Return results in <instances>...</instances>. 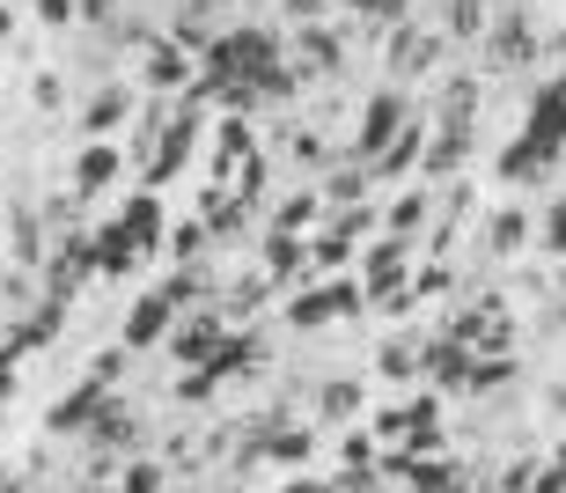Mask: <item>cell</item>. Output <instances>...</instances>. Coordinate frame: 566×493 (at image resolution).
<instances>
[{"label": "cell", "instance_id": "1", "mask_svg": "<svg viewBox=\"0 0 566 493\" xmlns=\"http://www.w3.org/2000/svg\"><path fill=\"white\" fill-rule=\"evenodd\" d=\"M405 126H412V118H405V96H398V88H382L376 104H368V118H360L354 162H368V170H376V162H382V148H390V140H398Z\"/></svg>", "mask_w": 566, "mask_h": 493}, {"label": "cell", "instance_id": "2", "mask_svg": "<svg viewBox=\"0 0 566 493\" xmlns=\"http://www.w3.org/2000/svg\"><path fill=\"white\" fill-rule=\"evenodd\" d=\"M360 302H368V287H360V280H338V287H302V295H294V310H287V317L302 324V332H310V324L354 317Z\"/></svg>", "mask_w": 566, "mask_h": 493}, {"label": "cell", "instance_id": "3", "mask_svg": "<svg viewBox=\"0 0 566 493\" xmlns=\"http://www.w3.org/2000/svg\"><path fill=\"white\" fill-rule=\"evenodd\" d=\"M221 339H229V317H221V310H207V317H191V324H177V332H169V354H177L185 368H207L213 354H221Z\"/></svg>", "mask_w": 566, "mask_h": 493}, {"label": "cell", "instance_id": "4", "mask_svg": "<svg viewBox=\"0 0 566 493\" xmlns=\"http://www.w3.org/2000/svg\"><path fill=\"white\" fill-rule=\"evenodd\" d=\"M420 376H427L434 390H463V384H471V346L441 332L434 346H420Z\"/></svg>", "mask_w": 566, "mask_h": 493}, {"label": "cell", "instance_id": "5", "mask_svg": "<svg viewBox=\"0 0 566 493\" xmlns=\"http://www.w3.org/2000/svg\"><path fill=\"white\" fill-rule=\"evenodd\" d=\"M493 30V60L501 66H523L530 52H537V30H530V8H501V15L485 22Z\"/></svg>", "mask_w": 566, "mask_h": 493}, {"label": "cell", "instance_id": "6", "mask_svg": "<svg viewBox=\"0 0 566 493\" xmlns=\"http://www.w3.org/2000/svg\"><path fill=\"white\" fill-rule=\"evenodd\" d=\"M140 52H147V60H140V82L147 88H185L191 82V60L169 38H140Z\"/></svg>", "mask_w": 566, "mask_h": 493}, {"label": "cell", "instance_id": "7", "mask_svg": "<svg viewBox=\"0 0 566 493\" xmlns=\"http://www.w3.org/2000/svg\"><path fill=\"white\" fill-rule=\"evenodd\" d=\"M405 251H412L405 237H382V243H368V258H360V287H376V295H390V287L405 280Z\"/></svg>", "mask_w": 566, "mask_h": 493}, {"label": "cell", "instance_id": "8", "mask_svg": "<svg viewBox=\"0 0 566 493\" xmlns=\"http://www.w3.org/2000/svg\"><path fill=\"white\" fill-rule=\"evenodd\" d=\"M88 273H96V237H66V243H60V258H52V295L66 302Z\"/></svg>", "mask_w": 566, "mask_h": 493}, {"label": "cell", "instance_id": "9", "mask_svg": "<svg viewBox=\"0 0 566 493\" xmlns=\"http://www.w3.org/2000/svg\"><path fill=\"white\" fill-rule=\"evenodd\" d=\"M441 60V38L427 30H390V74H427Z\"/></svg>", "mask_w": 566, "mask_h": 493}, {"label": "cell", "instance_id": "10", "mask_svg": "<svg viewBox=\"0 0 566 493\" xmlns=\"http://www.w3.org/2000/svg\"><path fill=\"white\" fill-rule=\"evenodd\" d=\"M302 273H310V243L273 229V237H265V280H302Z\"/></svg>", "mask_w": 566, "mask_h": 493}, {"label": "cell", "instance_id": "11", "mask_svg": "<svg viewBox=\"0 0 566 493\" xmlns=\"http://www.w3.org/2000/svg\"><path fill=\"white\" fill-rule=\"evenodd\" d=\"M368 177H376L368 162H338V170L324 177V192H316V199H324L332 214H346V207H360V192H368Z\"/></svg>", "mask_w": 566, "mask_h": 493}, {"label": "cell", "instance_id": "12", "mask_svg": "<svg viewBox=\"0 0 566 493\" xmlns=\"http://www.w3.org/2000/svg\"><path fill=\"white\" fill-rule=\"evenodd\" d=\"M88 434H96V450H133V434H140V420H133V412L126 406H111V398H104V406H96V420H88Z\"/></svg>", "mask_w": 566, "mask_h": 493}, {"label": "cell", "instance_id": "13", "mask_svg": "<svg viewBox=\"0 0 566 493\" xmlns=\"http://www.w3.org/2000/svg\"><path fill=\"white\" fill-rule=\"evenodd\" d=\"M169 310H177V302H169V295H147L140 310H133V317H126V346H155V339H163V332H169Z\"/></svg>", "mask_w": 566, "mask_h": 493}, {"label": "cell", "instance_id": "14", "mask_svg": "<svg viewBox=\"0 0 566 493\" xmlns=\"http://www.w3.org/2000/svg\"><path fill=\"white\" fill-rule=\"evenodd\" d=\"M111 177H118V148H104V140H96V148L82 155V170H74V185H82V192H104Z\"/></svg>", "mask_w": 566, "mask_h": 493}, {"label": "cell", "instance_id": "15", "mask_svg": "<svg viewBox=\"0 0 566 493\" xmlns=\"http://www.w3.org/2000/svg\"><path fill=\"white\" fill-rule=\"evenodd\" d=\"M155 229H163V214H155V199H133V207H126V221H118V237H126L133 251H147V243H155Z\"/></svg>", "mask_w": 566, "mask_h": 493}, {"label": "cell", "instance_id": "16", "mask_svg": "<svg viewBox=\"0 0 566 493\" xmlns=\"http://www.w3.org/2000/svg\"><path fill=\"white\" fill-rule=\"evenodd\" d=\"M376 368L390 376V384H412V376H420V346H412V339H390L376 354Z\"/></svg>", "mask_w": 566, "mask_h": 493}, {"label": "cell", "instance_id": "17", "mask_svg": "<svg viewBox=\"0 0 566 493\" xmlns=\"http://www.w3.org/2000/svg\"><path fill=\"white\" fill-rule=\"evenodd\" d=\"M207 221H177V229H169V258H177V265H199V251H207Z\"/></svg>", "mask_w": 566, "mask_h": 493}, {"label": "cell", "instance_id": "18", "mask_svg": "<svg viewBox=\"0 0 566 493\" xmlns=\"http://www.w3.org/2000/svg\"><path fill=\"white\" fill-rule=\"evenodd\" d=\"M126 111H133V96H126V88H104V96L88 104V133H111V126H126Z\"/></svg>", "mask_w": 566, "mask_h": 493}, {"label": "cell", "instance_id": "19", "mask_svg": "<svg viewBox=\"0 0 566 493\" xmlns=\"http://www.w3.org/2000/svg\"><path fill=\"white\" fill-rule=\"evenodd\" d=\"M485 22H493V8H485V0H449V38H479Z\"/></svg>", "mask_w": 566, "mask_h": 493}, {"label": "cell", "instance_id": "20", "mask_svg": "<svg viewBox=\"0 0 566 493\" xmlns=\"http://www.w3.org/2000/svg\"><path fill=\"white\" fill-rule=\"evenodd\" d=\"M294 44H302V60H310L316 74H332V66H338V44L324 38V30H316V22H310V30H294Z\"/></svg>", "mask_w": 566, "mask_h": 493}, {"label": "cell", "instance_id": "21", "mask_svg": "<svg viewBox=\"0 0 566 493\" xmlns=\"http://www.w3.org/2000/svg\"><path fill=\"white\" fill-rule=\"evenodd\" d=\"M310 258H316V265H324V273H338V265L354 258V237H346V229H324V237L310 243Z\"/></svg>", "mask_w": 566, "mask_h": 493}, {"label": "cell", "instance_id": "22", "mask_svg": "<svg viewBox=\"0 0 566 493\" xmlns=\"http://www.w3.org/2000/svg\"><path fill=\"white\" fill-rule=\"evenodd\" d=\"M420 229H427V192H412L390 207V237H420Z\"/></svg>", "mask_w": 566, "mask_h": 493}, {"label": "cell", "instance_id": "23", "mask_svg": "<svg viewBox=\"0 0 566 493\" xmlns=\"http://www.w3.org/2000/svg\"><path fill=\"white\" fill-rule=\"evenodd\" d=\"M523 237H530V221L523 214H501V221H493V258H515V251H523Z\"/></svg>", "mask_w": 566, "mask_h": 493}, {"label": "cell", "instance_id": "24", "mask_svg": "<svg viewBox=\"0 0 566 493\" xmlns=\"http://www.w3.org/2000/svg\"><path fill=\"white\" fill-rule=\"evenodd\" d=\"M324 420H346V412H360V384H324Z\"/></svg>", "mask_w": 566, "mask_h": 493}, {"label": "cell", "instance_id": "25", "mask_svg": "<svg viewBox=\"0 0 566 493\" xmlns=\"http://www.w3.org/2000/svg\"><path fill=\"white\" fill-rule=\"evenodd\" d=\"M316 207H324V199H316V192L287 199V207H280V229H287V237H302V229H310V221H316Z\"/></svg>", "mask_w": 566, "mask_h": 493}, {"label": "cell", "instance_id": "26", "mask_svg": "<svg viewBox=\"0 0 566 493\" xmlns=\"http://www.w3.org/2000/svg\"><path fill=\"white\" fill-rule=\"evenodd\" d=\"M169 302H199L207 295V273H199V265H185V273H169V287H163Z\"/></svg>", "mask_w": 566, "mask_h": 493}, {"label": "cell", "instance_id": "27", "mask_svg": "<svg viewBox=\"0 0 566 493\" xmlns=\"http://www.w3.org/2000/svg\"><path fill=\"white\" fill-rule=\"evenodd\" d=\"M111 493H163V472H155V464H133V472L118 479Z\"/></svg>", "mask_w": 566, "mask_h": 493}, {"label": "cell", "instance_id": "28", "mask_svg": "<svg viewBox=\"0 0 566 493\" xmlns=\"http://www.w3.org/2000/svg\"><path fill=\"white\" fill-rule=\"evenodd\" d=\"M324 8H332V0H287V15H294V30H310V22H324Z\"/></svg>", "mask_w": 566, "mask_h": 493}, {"label": "cell", "instance_id": "29", "mask_svg": "<svg viewBox=\"0 0 566 493\" xmlns=\"http://www.w3.org/2000/svg\"><path fill=\"white\" fill-rule=\"evenodd\" d=\"M545 251H566V199L552 207V221H545Z\"/></svg>", "mask_w": 566, "mask_h": 493}, {"label": "cell", "instance_id": "30", "mask_svg": "<svg viewBox=\"0 0 566 493\" xmlns=\"http://www.w3.org/2000/svg\"><path fill=\"white\" fill-rule=\"evenodd\" d=\"M346 464H376V442L368 434H346Z\"/></svg>", "mask_w": 566, "mask_h": 493}, {"label": "cell", "instance_id": "31", "mask_svg": "<svg viewBox=\"0 0 566 493\" xmlns=\"http://www.w3.org/2000/svg\"><path fill=\"white\" fill-rule=\"evenodd\" d=\"M38 15L44 22H66V15H74V0H38Z\"/></svg>", "mask_w": 566, "mask_h": 493}, {"label": "cell", "instance_id": "32", "mask_svg": "<svg viewBox=\"0 0 566 493\" xmlns=\"http://www.w3.org/2000/svg\"><path fill=\"white\" fill-rule=\"evenodd\" d=\"M287 493H332V486H324V479H294Z\"/></svg>", "mask_w": 566, "mask_h": 493}, {"label": "cell", "instance_id": "33", "mask_svg": "<svg viewBox=\"0 0 566 493\" xmlns=\"http://www.w3.org/2000/svg\"><path fill=\"white\" fill-rule=\"evenodd\" d=\"M8 22H15V15H8V8H0V38H8Z\"/></svg>", "mask_w": 566, "mask_h": 493}, {"label": "cell", "instance_id": "34", "mask_svg": "<svg viewBox=\"0 0 566 493\" xmlns=\"http://www.w3.org/2000/svg\"><path fill=\"white\" fill-rule=\"evenodd\" d=\"M559 472H566V450H559Z\"/></svg>", "mask_w": 566, "mask_h": 493}, {"label": "cell", "instance_id": "35", "mask_svg": "<svg viewBox=\"0 0 566 493\" xmlns=\"http://www.w3.org/2000/svg\"><path fill=\"white\" fill-rule=\"evenodd\" d=\"M559 52H566V38H559Z\"/></svg>", "mask_w": 566, "mask_h": 493}]
</instances>
